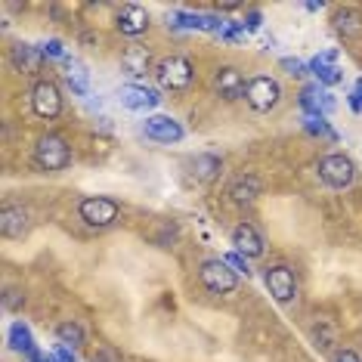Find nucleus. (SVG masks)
<instances>
[{"label": "nucleus", "instance_id": "obj_3", "mask_svg": "<svg viewBox=\"0 0 362 362\" xmlns=\"http://www.w3.org/2000/svg\"><path fill=\"white\" fill-rule=\"evenodd\" d=\"M279 100H282V87H279L276 78H269V75L248 78V84H245V103L254 112H273Z\"/></svg>", "mask_w": 362, "mask_h": 362}, {"label": "nucleus", "instance_id": "obj_21", "mask_svg": "<svg viewBox=\"0 0 362 362\" xmlns=\"http://www.w3.org/2000/svg\"><path fill=\"white\" fill-rule=\"evenodd\" d=\"M334 28L344 37H359L362 35V16L356 10H341L334 16Z\"/></svg>", "mask_w": 362, "mask_h": 362}, {"label": "nucleus", "instance_id": "obj_31", "mask_svg": "<svg viewBox=\"0 0 362 362\" xmlns=\"http://www.w3.org/2000/svg\"><path fill=\"white\" fill-rule=\"evenodd\" d=\"M93 362H121V359L115 356L109 347H105V350H100V353H93Z\"/></svg>", "mask_w": 362, "mask_h": 362}, {"label": "nucleus", "instance_id": "obj_25", "mask_svg": "<svg viewBox=\"0 0 362 362\" xmlns=\"http://www.w3.org/2000/svg\"><path fill=\"white\" fill-rule=\"evenodd\" d=\"M56 334H59V341L65 347H81V344H84V332H81L78 322H62L56 328Z\"/></svg>", "mask_w": 362, "mask_h": 362}, {"label": "nucleus", "instance_id": "obj_16", "mask_svg": "<svg viewBox=\"0 0 362 362\" xmlns=\"http://www.w3.org/2000/svg\"><path fill=\"white\" fill-rule=\"evenodd\" d=\"M233 245L242 257H260L263 254V238L257 235V229L251 223H238L233 229Z\"/></svg>", "mask_w": 362, "mask_h": 362}, {"label": "nucleus", "instance_id": "obj_5", "mask_svg": "<svg viewBox=\"0 0 362 362\" xmlns=\"http://www.w3.org/2000/svg\"><path fill=\"white\" fill-rule=\"evenodd\" d=\"M319 177H322V183L332 186V189H347L353 180H356V164H353L350 155L332 152L319 161Z\"/></svg>", "mask_w": 362, "mask_h": 362}, {"label": "nucleus", "instance_id": "obj_2", "mask_svg": "<svg viewBox=\"0 0 362 362\" xmlns=\"http://www.w3.org/2000/svg\"><path fill=\"white\" fill-rule=\"evenodd\" d=\"M155 81H158L161 90H186L192 84L195 71H192V62L186 56H164V59L155 65Z\"/></svg>", "mask_w": 362, "mask_h": 362}, {"label": "nucleus", "instance_id": "obj_27", "mask_svg": "<svg viewBox=\"0 0 362 362\" xmlns=\"http://www.w3.org/2000/svg\"><path fill=\"white\" fill-rule=\"evenodd\" d=\"M282 69L288 71V75H294V78H303V75H310V62L291 59V56H285V59H282Z\"/></svg>", "mask_w": 362, "mask_h": 362}, {"label": "nucleus", "instance_id": "obj_4", "mask_svg": "<svg viewBox=\"0 0 362 362\" xmlns=\"http://www.w3.org/2000/svg\"><path fill=\"white\" fill-rule=\"evenodd\" d=\"M69 161H71V149H69V143L59 136V134H47V136H40L37 139V146H35V164L40 170H62V168H69Z\"/></svg>", "mask_w": 362, "mask_h": 362}, {"label": "nucleus", "instance_id": "obj_28", "mask_svg": "<svg viewBox=\"0 0 362 362\" xmlns=\"http://www.w3.org/2000/svg\"><path fill=\"white\" fill-rule=\"evenodd\" d=\"M223 260H226L229 267L235 269V273H245V276H251V269H248V257H242V254H238V251H229Z\"/></svg>", "mask_w": 362, "mask_h": 362}, {"label": "nucleus", "instance_id": "obj_30", "mask_svg": "<svg viewBox=\"0 0 362 362\" xmlns=\"http://www.w3.org/2000/svg\"><path fill=\"white\" fill-rule=\"evenodd\" d=\"M50 356H53V362H78V359H75V353H71L69 347H65V344H56Z\"/></svg>", "mask_w": 362, "mask_h": 362}, {"label": "nucleus", "instance_id": "obj_29", "mask_svg": "<svg viewBox=\"0 0 362 362\" xmlns=\"http://www.w3.org/2000/svg\"><path fill=\"white\" fill-rule=\"evenodd\" d=\"M245 31H260V25H263V13L260 10H251L248 16H245Z\"/></svg>", "mask_w": 362, "mask_h": 362}, {"label": "nucleus", "instance_id": "obj_34", "mask_svg": "<svg viewBox=\"0 0 362 362\" xmlns=\"http://www.w3.org/2000/svg\"><path fill=\"white\" fill-rule=\"evenodd\" d=\"M4 303H6V307H16V303H19V298H16V291H6Z\"/></svg>", "mask_w": 362, "mask_h": 362}, {"label": "nucleus", "instance_id": "obj_7", "mask_svg": "<svg viewBox=\"0 0 362 362\" xmlns=\"http://www.w3.org/2000/svg\"><path fill=\"white\" fill-rule=\"evenodd\" d=\"M31 109H35L37 118L44 121H53L59 118L62 112V93L53 81H37L35 90H31Z\"/></svg>", "mask_w": 362, "mask_h": 362}, {"label": "nucleus", "instance_id": "obj_32", "mask_svg": "<svg viewBox=\"0 0 362 362\" xmlns=\"http://www.w3.org/2000/svg\"><path fill=\"white\" fill-rule=\"evenodd\" d=\"M334 362H362V359H359L353 350H341V353L334 356Z\"/></svg>", "mask_w": 362, "mask_h": 362}, {"label": "nucleus", "instance_id": "obj_18", "mask_svg": "<svg viewBox=\"0 0 362 362\" xmlns=\"http://www.w3.org/2000/svg\"><path fill=\"white\" fill-rule=\"evenodd\" d=\"M65 84L71 87V93L75 96H87L90 93V71H87L84 62L75 59V56L65 59Z\"/></svg>", "mask_w": 362, "mask_h": 362}, {"label": "nucleus", "instance_id": "obj_9", "mask_svg": "<svg viewBox=\"0 0 362 362\" xmlns=\"http://www.w3.org/2000/svg\"><path fill=\"white\" fill-rule=\"evenodd\" d=\"M143 130L149 139H155V143H180V139L186 136V130L180 127V121L170 118V115H149Z\"/></svg>", "mask_w": 362, "mask_h": 362}, {"label": "nucleus", "instance_id": "obj_23", "mask_svg": "<svg viewBox=\"0 0 362 362\" xmlns=\"http://www.w3.org/2000/svg\"><path fill=\"white\" fill-rule=\"evenodd\" d=\"M168 25L170 28H186V31H204V16L199 13H170L168 16Z\"/></svg>", "mask_w": 362, "mask_h": 362}, {"label": "nucleus", "instance_id": "obj_35", "mask_svg": "<svg viewBox=\"0 0 362 362\" xmlns=\"http://www.w3.org/2000/svg\"><path fill=\"white\" fill-rule=\"evenodd\" d=\"M356 93H359V96H362V78H359V81H356Z\"/></svg>", "mask_w": 362, "mask_h": 362}, {"label": "nucleus", "instance_id": "obj_1", "mask_svg": "<svg viewBox=\"0 0 362 362\" xmlns=\"http://www.w3.org/2000/svg\"><path fill=\"white\" fill-rule=\"evenodd\" d=\"M199 282L208 294H233L238 288V273L223 257H211L199 267Z\"/></svg>", "mask_w": 362, "mask_h": 362}, {"label": "nucleus", "instance_id": "obj_11", "mask_svg": "<svg viewBox=\"0 0 362 362\" xmlns=\"http://www.w3.org/2000/svg\"><path fill=\"white\" fill-rule=\"evenodd\" d=\"M121 103L134 112H152V109H158L161 93L152 87H143V84H124L121 87Z\"/></svg>", "mask_w": 362, "mask_h": 362}, {"label": "nucleus", "instance_id": "obj_10", "mask_svg": "<svg viewBox=\"0 0 362 362\" xmlns=\"http://www.w3.org/2000/svg\"><path fill=\"white\" fill-rule=\"evenodd\" d=\"M245 84H248V81H245L242 71L233 69V65H223V69H217V75H214V90H217V96L220 100H226V103L242 100Z\"/></svg>", "mask_w": 362, "mask_h": 362}, {"label": "nucleus", "instance_id": "obj_24", "mask_svg": "<svg viewBox=\"0 0 362 362\" xmlns=\"http://www.w3.org/2000/svg\"><path fill=\"white\" fill-rule=\"evenodd\" d=\"M303 130L313 136H325V139H337L334 127L325 121V115H316V118H310V115H303Z\"/></svg>", "mask_w": 362, "mask_h": 362}, {"label": "nucleus", "instance_id": "obj_15", "mask_svg": "<svg viewBox=\"0 0 362 362\" xmlns=\"http://www.w3.org/2000/svg\"><path fill=\"white\" fill-rule=\"evenodd\" d=\"M121 69H124L130 78H146L149 71H155L149 50H146V47H139V44L127 47V50L121 53Z\"/></svg>", "mask_w": 362, "mask_h": 362}, {"label": "nucleus", "instance_id": "obj_33", "mask_svg": "<svg viewBox=\"0 0 362 362\" xmlns=\"http://www.w3.org/2000/svg\"><path fill=\"white\" fill-rule=\"evenodd\" d=\"M347 103H350V109H353V112H362V96L356 93V90H353V93L347 96Z\"/></svg>", "mask_w": 362, "mask_h": 362}, {"label": "nucleus", "instance_id": "obj_12", "mask_svg": "<svg viewBox=\"0 0 362 362\" xmlns=\"http://www.w3.org/2000/svg\"><path fill=\"white\" fill-rule=\"evenodd\" d=\"M10 62H13L16 71H22V75H37V71L44 69V53H40V47L19 40V44L10 50Z\"/></svg>", "mask_w": 362, "mask_h": 362}, {"label": "nucleus", "instance_id": "obj_14", "mask_svg": "<svg viewBox=\"0 0 362 362\" xmlns=\"http://www.w3.org/2000/svg\"><path fill=\"white\" fill-rule=\"evenodd\" d=\"M337 50H328V53H319L316 59H310V75H316L319 84L325 87H334L344 81V71L337 69Z\"/></svg>", "mask_w": 362, "mask_h": 362}, {"label": "nucleus", "instance_id": "obj_17", "mask_svg": "<svg viewBox=\"0 0 362 362\" xmlns=\"http://www.w3.org/2000/svg\"><path fill=\"white\" fill-rule=\"evenodd\" d=\"M28 211L22 208H13V204H6L4 211H0V233L6 238H22L28 233Z\"/></svg>", "mask_w": 362, "mask_h": 362}, {"label": "nucleus", "instance_id": "obj_19", "mask_svg": "<svg viewBox=\"0 0 362 362\" xmlns=\"http://www.w3.org/2000/svg\"><path fill=\"white\" fill-rule=\"evenodd\" d=\"M260 189H263V183L254 174H245V177H238L233 186H229V195H233V202L235 204H251L254 199L260 195Z\"/></svg>", "mask_w": 362, "mask_h": 362}, {"label": "nucleus", "instance_id": "obj_22", "mask_svg": "<svg viewBox=\"0 0 362 362\" xmlns=\"http://www.w3.org/2000/svg\"><path fill=\"white\" fill-rule=\"evenodd\" d=\"M192 170H195V177H199L202 183H208V180L217 177V170H220V158H217V155H195Z\"/></svg>", "mask_w": 362, "mask_h": 362}, {"label": "nucleus", "instance_id": "obj_6", "mask_svg": "<svg viewBox=\"0 0 362 362\" xmlns=\"http://www.w3.org/2000/svg\"><path fill=\"white\" fill-rule=\"evenodd\" d=\"M118 202H112V199H103V195H90V199H84L78 204V217L84 220L87 226H96V229H105V226H112L115 220H118Z\"/></svg>", "mask_w": 362, "mask_h": 362}, {"label": "nucleus", "instance_id": "obj_8", "mask_svg": "<svg viewBox=\"0 0 362 362\" xmlns=\"http://www.w3.org/2000/svg\"><path fill=\"white\" fill-rule=\"evenodd\" d=\"M263 282H267L273 300L282 303V307L298 298V279H294V273L288 267H269L267 273H263Z\"/></svg>", "mask_w": 362, "mask_h": 362}, {"label": "nucleus", "instance_id": "obj_13", "mask_svg": "<svg viewBox=\"0 0 362 362\" xmlns=\"http://www.w3.org/2000/svg\"><path fill=\"white\" fill-rule=\"evenodd\" d=\"M115 28H118L121 35H127V37L143 35V31L149 28V13H146L143 6H136V4L121 6L118 16H115Z\"/></svg>", "mask_w": 362, "mask_h": 362}, {"label": "nucleus", "instance_id": "obj_20", "mask_svg": "<svg viewBox=\"0 0 362 362\" xmlns=\"http://www.w3.org/2000/svg\"><path fill=\"white\" fill-rule=\"evenodd\" d=\"M37 344H35V334H31V328L22 322H13L10 325V350H16V353H22V356H28L31 350H35Z\"/></svg>", "mask_w": 362, "mask_h": 362}, {"label": "nucleus", "instance_id": "obj_26", "mask_svg": "<svg viewBox=\"0 0 362 362\" xmlns=\"http://www.w3.org/2000/svg\"><path fill=\"white\" fill-rule=\"evenodd\" d=\"M40 47V53H44V59H69V53H65V47H62V40L59 37H50V40H44V44H37Z\"/></svg>", "mask_w": 362, "mask_h": 362}]
</instances>
